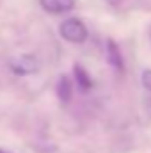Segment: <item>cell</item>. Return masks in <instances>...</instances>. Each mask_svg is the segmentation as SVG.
Returning <instances> with one entry per match:
<instances>
[{
    "instance_id": "ba28073f",
    "label": "cell",
    "mask_w": 151,
    "mask_h": 153,
    "mask_svg": "<svg viewBox=\"0 0 151 153\" xmlns=\"http://www.w3.org/2000/svg\"><path fill=\"white\" fill-rule=\"evenodd\" d=\"M0 153H9V152H5V150H0Z\"/></svg>"
},
{
    "instance_id": "7a4b0ae2",
    "label": "cell",
    "mask_w": 151,
    "mask_h": 153,
    "mask_svg": "<svg viewBox=\"0 0 151 153\" xmlns=\"http://www.w3.org/2000/svg\"><path fill=\"white\" fill-rule=\"evenodd\" d=\"M9 68L16 75H30L39 70V61L34 55H20L9 61Z\"/></svg>"
},
{
    "instance_id": "52a82bcc",
    "label": "cell",
    "mask_w": 151,
    "mask_h": 153,
    "mask_svg": "<svg viewBox=\"0 0 151 153\" xmlns=\"http://www.w3.org/2000/svg\"><path fill=\"white\" fill-rule=\"evenodd\" d=\"M141 84H142V87H144L146 91L151 93V70H144V71L141 73Z\"/></svg>"
},
{
    "instance_id": "8992f818",
    "label": "cell",
    "mask_w": 151,
    "mask_h": 153,
    "mask_svg": "<svg viewBox=\"0 0 151 153\" xmlns=\"http://www.w3.org/2000/svg\"><path fill=\"white\" fill-rule=\"evenodd\" d=\"M73 73H75V80H76V84H78V87L84 93H87V91L93 89V78L89 76V73L80 64H76L75 68H73Z\"/></svg>"
},
{
    "instance_id": "5b68a950",
    "label": "cell",
    "mask_w": 151,
    "mask_h": 153,
    "mask_svg": "<svg viewBox=\"0 0 151 153\" xmlns=\"http://www.w3.org/2000/svg\"><path fill=\"white\" fill-rule=\"evenodd\" d=\"M57 96H59V100L62 103H68L71 100V96H73V85H71L70 76L62 75L59 78V82H57Z\"/></svg>"
},
{
    "instance_id": "6da1fadb",
    "label": "cell",
    "mask_w": 151,
    "mask_h": 153,
    "mask_svg": "<svg viewBox=\"0 0 151 153\" xmlns=\"http://www.w3.org/2000/svg\"><path fill=\"white\" fill-rule=\"evenodd\" d=\"M59 32H61L62 39H66L70 43H76V45L84 43L87 39V36H89V30H87L85 23L82 20H78V18H68V20H64L59 25Z\"/></svg>"
},
{
    "instance_id": "9c48e42d",
    "label": "cell",
    "mask_w": 151,
    "mask_h": 153,
    "mask_svg": "<svg viewBox=\"0 0 151 153\" xmlns=\"http://www.w3.org/2000/svg\"><path fill=\"white\" fill-rule=\"evenodd\" d=\"M150 38H151V30H150Z\"/></svg>"
},
{
    "instance_id": "3957f363",
    "label": "cell",
    "mask_w": 151,
    "mask_h": 153,
    "mask_svg": "<svg viewBox=\"0 0 151 153\" xmlns=\"http://www.w3.org/2000/svg\"><path fill=\"white\" fill-rule=\"evenodd\" d=\"M39 4L46 13L61 14V13H66V11L73 9L75 0H39Z\"/></svg>"
},
{
    "instance_id": "277c9868",
    "label": "cell",
    "mask_w": 151,
    "mask_h": 153,
    "mask_svg": "<svg viewBox=\"0 0 151 153\" xmlns=\"http://www.w3.org/2000/svg\"><path fill=\"white\" fill-rule=\"evenodd\" d=\"M107 59L117 71L124 70V61H123V53L117 46V43L114 39H107Z\"/></svg>"
}]
</instances>
